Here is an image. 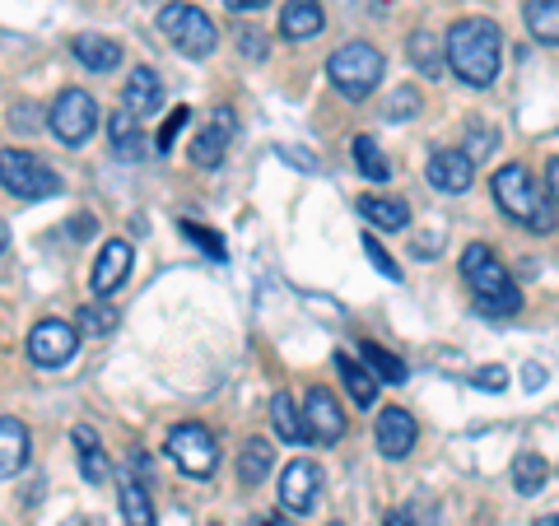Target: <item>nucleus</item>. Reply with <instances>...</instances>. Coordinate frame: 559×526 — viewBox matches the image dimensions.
I'll use <instances>...</instances> for the list:
<instances>
[{"instance_id":"nucleus-23","label":"nucleus","mask_w":559,"mask_h":526,"mask_svg":"<svg viewBox=\"0 0 559 526\" xmlns=\"http://www.w3.org/2000/svg\"><path fill=\"white\" fill-rule=\"evenodd\" d=\"M271 462H275V452L266 438H248V447L238 452V485L242 489H257L261 480L271 476Z\"/></svg>"},{"instance_id":"nucleus-12","label":"nucleus","mask_w":559,"mask_h":526,"mask_svg":"<svg viewBox=\"0 0 559 526\" xmlns=\"http://www.w3.org/2000/svg\"><path fill=\"white\" fill-rule=\"evenodd\" d=\"M373 438H378V452H382V457H388V462H406L411 452H415V438H419V429H415L411 410L388 406V410L378 415Z\"/></svg>"},{"instance_id":"nucleus-15","label":"nucleus","mask_w":559,"mask_h":526,"mask_svg":"<svg viewBox=\"0 0 559 526\" xmlns=\"http://www.w3.org/2000/svg\"><path fill=\"white\" fill-rule=\"evenodd\" d=\"M131 242H121V238H112V242H103V252H98V261H94V275H90V289L98 294V298H108L121 279L131 275Z\"/></svg>"},{"instance_id":"nucleus-7","label":"nucleus","mask_w":559,"mask_h":526,"mask_svg":"<svg viewBox=\"0 0 559 526\" xmlns=\"http://www.w3.org/2000/svg\"><path fill=\"white\" fill-rule=\"evenodd\" d=\"M168 457L178 462L182 476L210 480L219 470V438L205 425H173L168 429Z\"/></svg>"},{"instance_id":"nucleus-13","label":"nucleus","mask_w":559,"mask_h":526,"mask_svg":"<svg viewBox=\"0 0 559 526\" xmlns=\"http://www.w3.org/2000/svg\"><path fill=\"white\" fill-rule=\"evenodd\" d=\"M425 178H429L433 191H443V196H462V191H471L476 164L466 159V150H433V154H429Z\"/></svg>"},{"instance_id":"nucleus-48","label":"nucleus","mask_w":559,"mask_h":526,"mask_svg":"<svg viewBox=\"0 0 559 526\" xmlns=\"http://www.w3.org/2000/svg\"><path fill=\"white\" fill-rule=\"evenodd\" d=\"M61 526H94V522H84V517H70V522H61Z\"/></svg>"},{"instance_id":"nucleus-1","label":"nucleus","mask_w":559,"mask_h":526,"mask_svg":"<svg viewBox=\"0 0 559 526\" xmlns=\"http://www.w3.org/2000/svg\"><path fill=\"white\" fill-rule=\"evenodd\" d=\"M443 57L448 70L471 89H489L499 80V61H503V33L495 20H457L443 38Z\"/></svg>"},{"instance_id":"nucleus-27","label":"nucleus","mask_w":559,"mask_h":526,"mask_svg":"<svg viewBox=\"0 0 559 526\" xmlns=\"http://www.w3.org/2000/svg\"><path fill=\"white\" fill-rule=\"evenodd\" d=\"M271 429L285 438V443H308V429H304V410L289 401V392H275L271 401Z\"/></svg>"},{"instance_id":"nucleus-9","label":"nucleus","mask_w":559,"mask_h":526,"mask_svg":"<svg viewBox=\"0 0 559 526\" xmlns=\"http://www.w3.org/2000/svg\"><path fill=\"white\" fill-rule=\"evenodd\" d=\"M75 349H80V331L61 318H47L28 331V359L38 368H61L75 359Z\"/></svg>"},{"instance_id":"nucleus-36","label":"nucleus","mask_w":559,"mask_h":526,"mask_svg":"<svg viewBox=\"0 0 559 526\" xmlns=\"http://www.w3.org/2000/svg\"><path fill=\"white\" fill-rule=\"evenodd\" d=\"M471 387H480V392H503L509 387V368H499V363H485L476 378H471Z\"/></svg>"},{"instance_id":"nucleus-8","label":"nucleus","mask_w":559,"mask_h":526,"mask_svg":"<svg viewBox=\"0 0 559 526\" xmlns=\"http://www.w3.org/2000/svg\"><path fill=\"white\" fill-rule=\"evenodd\" d=\"M94 127H98V103L84 89L57 94V103L47 108V131L57 135L61 145H84V140L94 135Z\"/></svg>"},{"instance_id":"nucleus-29","label":"nucleus","mask_w":559,"mask_h":526,"mask_svg":"<svg viewBox=\"0 0 559 526\" xmlns=\"http://www.w3.org/2000/svg\"><path fill=\"white\" fill-rule=\"evenodd\" d=\"M359 355H364V363H369V373L378 378V382H406V363H401L392 349H382L378 340H359Z\"/></svg>"},{"instance_id":"nucleus-33","label":"nucleus","mask_w":559,"mask_h":526,"mask_svg":"<svg viewBox=\"0 0 559 526\" xmlns=\"http://www.w3.org/2000/svg\"><path fill=\"white\" fill-rule=\"evenodd\" d=\"M178 229H182V234H187L191 242H197V248H201V252H210V256H215V261H224V242H219V234H210V229H205V224H197V219H182V224H178Z\"/></svg>"},{"instance_id":"nucleus-37","label":"nucleus","mask_w":559,"mask_h":526,"mask_svg":"<svg viewBox=\"0 0 559 526\" xmlns=\"http://www.w3.org/2000/svg\"><path fill=\"white\" fill-rule=\"evenodd\" d=\"M471 127H476V131H471L466 159H471V164H476V159H485V154H489V150H495V140H499V135H495V131H489V127H480V121H471Z\"/></svg>"},{"instance_id":"nucleus-17","label":"nucleus","mask_w":559,"mask_h":526,"mask_svg":"<svg viewBox=\"0 0 559 526\" xmlns=\"http://www.w3.org/2000/svg\"><path fill=\"white\" fill-rule=\"evenodd\" d=\"M326 28V14H322V0H289L280 10V38L289 43H304V38H318Z\"/></svg>"},{"instance_id":"nucleus-40","label":"nucleus","mask_w":559,"mask_h":526,"mask_svg":"<svg viewBox=\"0 0 559 526\" xmlns=\"http://www.w3.org/2000/svg\"><path fill=\"white\" fill-rule=\"evenodd\" d=\"M238 51H248V57H266V43H261V33H238Z\"/></svg>"},{"instance_id":"nucleus-11","label":"nucleus","mask_w":559,"mask_h":526,"mask_svg":"<svg viewBox=\"0 0 559 526\" xmlns=\"http://www.w3.org/2000/svg\"><path fill=\"white\" fill-rule=\"evenodd\" d=\"M304 429H308L312 443H322V447H331V443H341L345 438V415H341L336 396H331L326 387H308L304 392Z\"/></svg>"},{"instance_id":"nucleus-43","label":"nucleus","mask_w":559,"mask_h":526,"mask_svg":"<svg viewBox=\"0 0 559 526\" xmlns=\"http://www.w3.org/2000/svg\"><path fill=\"white\" fill-rule=\"evenodd\" d=\"M546 191H550V201L559 205V154H555L550 168H546Z\"/></svg>"},{"instance_id":"nucleus-34","label":"nucleus","mask_w":559,"mask_h":526,"mask_svg":"<svg viewBox=\"0 0 559 526\" xmlns=\"http://www.w3.org/2000/svg\"><path fill=\"white\" fill-rule=\"evenodd\" d=\"M411 117H419V94L411 84H401V89L388 98V121H411Z\"/></svg>"},{"instance_id":"nucleus-4","label":"nucleus","mask_w":559,"mask_h":526,"mask_svg":"<svg viewBox=\"0 0 559 526\" xmlns=\"http://www.w3.org/2000/svg\"><path fill=\"white\" fill-rule=\"evenodd\" d=\"M326 80L331 89H336L341 98H369L378 84H382V51L373 43H345L331 51L326 61Z\"/></svg>"},{"instance_id":"nucleus-10","label":"nucleus","mask_w":559,"mask_h":526,"mask_svg":"<svg viewBox=\"0 0 559 526\" xmlns=\"http://www.w3.org/2000/svg\"><path fill=\"white\" fill-rule=\"evenodd\" d=\"M280 507L285 513H294V517H304V513H312L318 507V499H322V470L312 466L308 457H299V462H289L285 470H280Z\"/></svg>"},{"instance_id":"nucleus-42","label":"nucleus","mask_w":559,"mask_h":526,"mask_svg":"<svg viewBox=\"0 0 559 526\" xmlns=\"http://www.w3.org/2000/svg\"><path fill=\"white\" fill-rule=\"evenodd\" d=\"M443 248V234H429V238H415V252L419 256H433V252H439Z\"/></svg>"},{"instance_id":"nucleus-26","label":"nucleus","mask_w":559,"mask_h":526,"mask_svg":"<svg viewBox=\"0 0 559 526\" xmlns=\"http://www.w3.org/2000/svg\"><path fill=\"white\" fill-rule=\"evenodd\" d=\"M349 154H355V168H359L369 182H388V178H392V159L382 154V145H378L373 135H355Z\"/></svg>"},{"instance_id":"nucleus-46","label":"nucleus","mask_w":559,"mask_h":526,"mask_svg":"<svg viewBox=\"0 0 559 526\" xmlns=\"http://www.w3.org/2000/svg\"><path fill=\"white\" fill-rule=\"evenodd\" d=\"M224 5H229V10H238V14H242V10H248V14H252V10H266V5H271V0H224Z\"/></svg>"},{"instance_id":"nucleus-44","label":"nucleus","mask_w":559,"mask_h":526,"mask_svg":"<svg viewBox=\"0 0 559 526\" xmlns=\"http://www.w3.org/2000/svg\"><path fill=\"white\" fill-rule=\"evenodd\" d=\"M382 526H419V522H415L411 507H396V513H388V522H382Z\"/></svg>"},{"instance_id":"nucleus-45","label":"nucleus","mask_w":559,"mask_h":526,"mask_svg":"<svg viewBox=\"0 0 559 526\" xmlns=\"http://www.w3.org/2000/svg\"><path fill=\"white\" fill-rule=\"evenodd\" d=\"M248 526H294V517H280V513H261V517H252Z\"/></svg>"},{"instance_id":"nucleus-31","label":"nucleus","mask_w":559,"mask_h":526,"mask_svg":"<svg viewBox=\"0 0 559 526\" xmlns=\"http://www.w3.org/2000/svg\"><path fill=\"white\" fill-rule=\"evenodd\" d=\"M117 322H121L117 308H108V303H84V308H80V331H84V336H94V340L112 336Z\"/></svg>"},{"instance_id":"nucleus-2","label":"nucleus","mask_w":559,"mask_h":526,"mask_svg":"<svg viewBox=\"0 0 559 526\" xmlns=\"http://www.w3.org/2000/svg\"><path fill=\"white\" fill-rule=\"evenodd\" d=\"M462 275H466L471 294H476V308L485 312V318H518L522 312V294H518V285L509 279V271H503V261L495 256L489 242H471V248L462 252Z\"/></svg>"},{"instance_id":"nucleus-21","label":"nucleus","mask_w":559,"mask_h":526,"mask_svg":"<svg viewBox=\"0 0 559 526\" xmlns=\"http://www.w3.org/2000/svg\"><path fill=\"white\" fill-rule=\"evenodd\" d=\"M359 215L373 224V229H406L411 224V205L406 201H396V196H359Z\"/></svg>"},{"instance_id":"nucleus-49","label":"nucleus","mask_w":559,"mask_h":526,"mask_svg":"<svg viewBox=\"0 0 559 526\" xmlns=\"http://www.w3.org/2000/svg\"><path fill=\"white\" fill-rule=\"evenodd\" d=\"M5 242H10V234H5V224H0V252H5Z\"/></svg>"},{"instance_id":"nucleus-22","label":"nucleus","mask_w":559,"mask_h":526,"mask_svg":"<svg viewBox=\"0 0 559 526\" xmlns=\"http://www.w3.org/2000/svg\"><path fill=\"white\" fill-rule=\"evenodd\" d=\"M336 373H341V382H345V392H349L355 406H373V401H378V378L369 373V363H355L341 349V355H336Z\"/></svg>"},{"instance_id":"nucleus-14","label":"nucleus","mask_w":559,"mask_h":526,"mask_svg":"<svg viewBox=\"0 0 559 526\" xmlns=\"http://www.w3.org/2000/svg\"><path fill=\"white\" fill-rule=\"evenodd\" d=\"M238 135V121H234V108H219L210 112L205 131L197 135V145H191V159H197L201 168H219L224 164V150H229V140Z\"/></svg>"},{"instance_id":"nucleus-19","label":"nucleus","mask_w":559,"mask_h":526,"mask_svg":"<svg viewBox=\"0 0 559 526\" xmlns=\"http://www.w3.org/2000/svg\"><path fill=\"white\" fill-rule=\"evenodd\" d=\"M70 51H75V61H80L84 70H94V75H108V70L121 65V43L94 38V33H80V38L70 43Z\"/></svg>"},{"instance_id":"nucleus-18","label":"nucleus","mask_w":559,"mask_h":526,"mask_svg":"<svg viewBox=\"0 0 559 526\" xmlns=\"http://www.w3.org/2000/svg\"><path fill=\"white\" fill-rule=\"evenodd\" d=\"M28 447H33L28 425H20L14 415H0V480L20 476L28 466Z\"/></svg>"},{"instance_id":"nucleus-3","label":"nucleus","mask_w":559,"mask_h":526,"mask_svg":"<svg viewBox=\"0 0 559 526\" xmlns=\"http://www.w3.org/2000/svg\"><path fill=\"white\" fill-rule=\"evenodd\" d=\"M495 205L522 224L527 234H555V201L550 191H540L536 178L522 164H503L495 172Z\"/></svg>"},{"instance_id":"nucleus-30","label":"nucleus","mask_w":559,"mask_h":526,"mask_svg":"<svg viewBox=\"0 0 559 526\" xmlns=\"http://www.w3.org/2000/svg\"><path fill=\"white\" fill-rule=\"evenodd\" d=\"M527 28L536 43H559V0H527Z\"/></svg>"},{"instance_id":"nucleus-28","label":"nucleus","mask_w":559,"mask_h":526,"mask_svg":"<svg viewBox=\"0 0 559 526\" xmlns=\"http://www.w3.org/2000/svg\"><path fill=\"white\" fill-rule=\"evenodd\" d=\"M117 503H121V517H127V526H159V517H154V503H150V494H145V485H140V480H121Z\"/></svg>"},{"instance_id":"nucleus-38","label":"nucleus","mask_w":559,"mask_h":526,"mask_svg":"<svg viewBox=\"0 0 559 526\" xmlns=\"http://www.w3.org/2000/svg\"><path fill=\"white\" fill-rule=\"evenodd\" d=\"M187 117H191L187 108H173V112H168V121H164V127H159V150H164V154L173 150V140H178V135H182V127H187Z\"/></svg>"},{"instance_id":"nucleus-20","label":"nucleus","mask_w":559,"mask_h":526,"mask_svg":"<svg viewBox=\"0 0 559 526\" xmlns=\"http://www.w3.org/2000/svg\"><path fill=\"white\" fill-rule=\"evenodd\" d=\"M406 51H411V65L419 70L425 80H439L443 70H448V57H443V43L433 38L429 28H415L411 33V43H406Z\"/></svg>"},{"instance_id":"nucleus-32","label":"nucleus","mask_w":559,"mask_h":526,"mask_svg":"<svg viewBox=\"0 0 559 526\" xmlns=\"http://www.w3.org/2000/svg\"><path fill=\"white\" fill-rule=\"evenodd\" d=\"M108 131H112V145H117L121 159H135V154H140V131H135V117H131L127 108L112 112V117H108Z\"/></svg>"},{"instance_id":"nucleus-35","label":"nucleus","mask_w":559,"mask_h":526,"mask_svg":"<svg viewBox=\"0 0 559 526\" xmlns=\"http://www.w3.org/2000/svg\"><path fill=\"white\" fill-rule=\"evenodd\" d=\"M364 256H369V261H373V271H378V275H388V279H392V285H396V279H401V271H396V261H392L388 252H382V242H378L373 234H364Z\"/></svg>"},{"instance_id":"nucleus-51","label":"nucleus","mask_w":559,"mask_h":526,"mask_svg":"<svg viewBox=\"0 0 559 526\" xmlns=\"http://www.w3.org/2000/svg\"><path fill=\"white\" fill-rule=\"evenodd\" d=\"M210 526H215V522H210Z\"/></svg>"},{"instance_id":"nucleus-24","label":"nucleus","mask_w":559,"mask_h":526,"mask_svg":"<svg viewBox=\"0 0 559 526\" xmlns=\"http://www.w3.org/2000/svg\"><path fill=\"white\" fill-rule=\"evenodd\" d=\"M509 476H513V489H518V494H522V499H532V494H540V489H546L550 466H546V457H540V452H518L513 466H509Z\"/></svg>"},{"instance_id":"nucleus-47","label":"nucleus","mask_w":559,"mask_h":526,"mask_svg":"<svg viewBox=\"0 0 559 526\" xmlns=\"http://www.w3.org/2000/svg\"><path fill=\"white\" fill-rule=\"evenodd\" d=\"M536 526H559V513H550V517H540Z\"/></svg>"},{"instance_id":"nucleus-41","label":"nucleus","mask_w":559,"mask_h":526,"mask_svg":"<svg viewBox=\"0 0 559 526\" xmlns=\"http://www.w3.org/2000/svg\"><path fill=\"white\" fill-rule=\"evenodd\" d=\"M522 387H527V392H540V387H546V368H540V363H527V373H522Z\"/></svg>"},{"instance_id":"nucleus-39","label":"nucleus","mask_w":559,"mask_h":526,"mask_svg":"<svg viewBox=\"0 0 559 526\" xmlns=\"http://www.w3.org/2000/svg\"><path fill=\"white\" fill-rule=\"evenodd\" d=\"M10 127L14 131H33V127H38V121H33V103H14V108H10Z\"/></svg>"},{"instance_id":"nucleus-25","label":"nucleus","mask_w":559,"mask_h":526,"mask_svg":"<svg viewBox=\"0 0 559 526\" xmlns=\"http://www.w3.org/2000/svg\"><path fill=\"white\" fill-rule=\"evenodd\" d=\"M70 438H75V447H80V476L90 485H103L112 476V466H108V457H103V447H98V433L90 425H80Z\"/></svg>"},{"instance_id":"nucleus-5","label":"nucleus","mask_w":559,"mask_h":526,"mask_svg":"<svg viewBox=\"0 0 559 526\" xmlns=\"http://www.w3.org/2000/svg\"><path fill=\"white\" fill-rule=\"evenodd\" d=\"M159 33L191 61H205L210 51H215V43H219L215 20H210L205 10L187 5V0H168V5L159 10Z\"/></svg>"},{"instance_id":"nucleus-50","label":"nucleus","mask_w":559,"mask_h":526,"mask_svg":"<svg viewBox=\"0 0 559 526\" xmlns=\"http://www.w3.org/2000/svg\"><path fill=\"white\" fill-rule=\"evenodd\" d=\"M326 526H345V522H326Z\"/></svg>"},{"instance_id":"nucleus-6","label":"nucleus","mask_w":559,"mask_h":526,"mask_svg":"<svg viewBox=\"0 0 559 526\" xmlns=\"http://www.w3.org/2000/svg\"><path fill=\"white\" fill-rule=\"evenodd\" d=\"M0 187L20 201H47L61 191V172L51 168L43 154L28 150H0Z\"/></svg>"},{"instance_id":"nucleus-16","label":"nucleus","mask_w":559,"mask_h":526,"mask_svg":"<svg viewBox=\"0 0 559 526\" xmlns=\"http://www.w3.org/2000/svg\"><path fill=\"white\" fill-rule=\"evenodd\" d=\"M159 103H164L159 75H154L150 65H135L131 80L121 84V108H127L131 117H150V112H159Z\"/></svg>"}]
</instances>
